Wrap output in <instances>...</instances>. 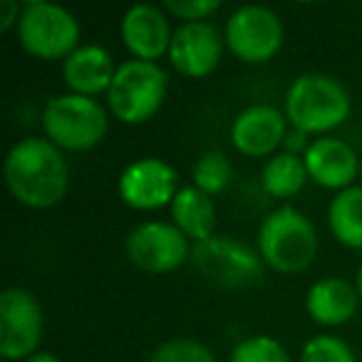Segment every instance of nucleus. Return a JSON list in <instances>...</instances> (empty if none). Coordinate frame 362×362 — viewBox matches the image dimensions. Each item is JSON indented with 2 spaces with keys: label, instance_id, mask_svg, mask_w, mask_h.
<instances>
[{
  "label": "nucleus",
  "instance_id": "7",
  "mask_svg": "<svg viewBox=\"0 0 362 362\" xmlns=\"http://www.w3.org/2000/svg\"><path fill=\"white\" fill-rule=\"evenodd\" d=\"M189 263L204 281L226 291L256 286L266 268L261 253L231 236H211L209 241L194 243Z\"/></svg>",
  "mask_w": 362,
  "mask_h": 362
},
{
  "label": "nucleus",
  "instance_id": "4",
  "mask_svg": "<svg viewBox=\"0 0 362 362\" xmlns=\"http://www.w3.org/2000/svg\"><path fill=\"white\" fill-rule=\"evenodd\" d=\"M110 117L100 100L82 95H55L42 110V132L57 149L90 151L105 139Z\"/></svg>",
  "mask_w": 362,
  "mask_h": 362
},
{
  "label": "nucleus",
  "instance_id": "27",
  "mask_svg": "<svg viewBox=\"0 0 362 362\" xmlns=\"http://www.w3.org/2000/svg\"><path fill=\"white\" fill-rule=\"evenodd\" d=\"M23 362H60V357L52 355V352H47V350H37L35 355H30L28 360H23Z\"/></svg>",
  "mask_w": 362,
  "mask_h": 362
},
{
  "label": "nucleus",
  "instance_id": "8",
  "mask_svg": "<svg viewBox=\"0 0 362 362\" xmlns=\"http://www.w3.org/2000/svg\"><path fill=\"white\" fill-rule=\"evenodd\" d=\"M283 21L266 6H243L231 13L223 30L228 50L246 65H261L283 47Z\"/></svg>",
  "mask_w": 362,
  "mask_h": 362
},
{
  "label": "nucleus",
  "instance_id": "25",
  "mask_svg": "<svg viewBox=\"0 0 362 362\" xmlns=\"http://www.w3.org/2000/svg\"><path fill=\"white\" fill-rule=\"evenodd\" d=\"M164 11L184 23H209L214 13L221 11V0H169Z\"/></svg>",
  "mask_w": 362,
  "mask_h": 362
},
{
  "label": "nucleus",
  "instance_id": "1",
  "mask_svg": "<svg viewBox=\"0 0 362 362\" xmlns=\"http://www.w3.org/2000/svg\"><path fill=\"white\" fill-rule=\"evenodd\" d=\"M6 184L13 199L28 209H52L65 199L70 166L50 139L25 136L6 156Z\"/></svg>",
  "mask_w": 362,
  "mask_h": 362
},
{
  "label": "nucleus",
  "instance_id": "5",
  "mask_svg": "<svg viewBox=\"0 0 362 362\" xmlns=\"http://www.w3.org/2000/svg\"><path fill=\"white\" fill-rule=\"evenodd\" d=\"M169 92V77L159 62L127 60L107 92L110 112L122 124H144L161 110Z\"/></svg>",
  "mask_w": 362,
  "mask_h": 362
},
{
  "label": "nucleus",
  "instance_id": "17",
  "mask_svg": "<svg viewBox=\"0 0 362 362\" xmlns=\"http://www.w3.org/2000/svg\"><path fill=\"white\" fill-rule=\"evenodd\" d=\"M360 305L357 286L347 283L345 278H322L313 283L305 296V310L317 325L337 327L355 317Z\"/></svg>",
  "mask_w": 362,
  "mask_h": 362
},
{
  "label": "nucleus",
  "instance_id": "21",
  "mask_svg": "<svg viewBox=\"0 0 362 362\" xmlns=\"http://www.w3.org/2000/svg\"><path fill=\"white\" fill-rule=\"evenodd\" d=\"M231 161L221 151H204L197 159V164L192 166V187H197L199 192L209 194V197H216L223 189L231 184Z\"/></svg>",
  "mask_w": 362,
  "mask_h": 362
},
{
  "label": "nucleus",
  "instance_id": "29",
  "mask_svg": "<svg viewBox=\"0 0 362 362\" xmlns=\"http://www.w3.org/2000/svg\"><path fill=\"white\" fill-rule=\"evenodd\" d=\"M360 187H362V161H360Z\"/></svg>",
  "mask_w": 362,
  "mask_h": 362
},
{
  "label": "nucleus",
  "instance_id": "11",
  "mask_svg": "<svg viewBox=\"0 0 362 362\" xmlns=\"http://www.w3.org/2000/svg\"><path fill=\"white\" fill-rule=\"evenodd\" d=\"M117 192L122 202L134 211H156L161 206H171L179 194V176L164 159L144 156L132 161L122 171Z\"/></svg>",
  "mask_w": 362,
  "mask_h": 362
},
{
  "label": "nucleus",
  "instance_id": "13",
  "mask_svg": "<svg viewBox=\"0 0 362 362\" xmlns=\"http://www.w3.org/2000/svg\"><path fill=\"white\" fill-rule=\"evenodd\" d=\"M288 136V119L281 110L271 105L246 107L231 124V144L238 154L261 159L278 154Z\"/></svg>",
  "mask_w": 362,
  "mask_h": 362
},
{
  "label": "nucleus",
  "instance_id": "26",
  "mask_svg": "<svg viewBox=\"0 0 362 362\" xmlns=\"http://www.w3.org/2000/svg\"><path fill=\"white\" fill-rule=\"evenodd\" d=\"M21 16H23L21 3H16V0H0V33H8L13 28L18 30Z\"/></svg>",
  "mask_w": 362,
  "mask_h": 362
},
{
  "label": "nucleus",
  "instance_id": "23",
  "mask_svg": "<svg viewBox=\"0 0 362 362\" xmlns=\"http://www.w3.org/2000/svg\"><path fill=\"white\" fill-rule=\"evenodd\" d=\"M149 362H218L204 342L194 337H171L151 352Z\"/></svg>",
  "mask_w": 362,
  "mask_h": 362
},
{
  "label": "nucleus",
  "instance_id": "28",
  "mask_svg": "<svg viewBox=\"0 0 362 362\" xmlns=\"http://www.w3.org/2000/svg\"><path fill=\"white\" fill-rule=\"evenodd\" d=\"M357 293H360V300H362V266L357 271Z\"/></svg>",
  "mask_w": 362,
  "mask_h": 362
},
{
  "label": "nucleus",
  "instance_id": "6",
  "mask_svg": "<svg viewBox=\"0 0 362 362\" xmlns=\"http://www.w3.org/2000/svg\"><path fill=\"white\" fill-rule=\"evenodd\" d=\"M18 42L37 60H67L80 47V23L67 8L33 0L23 6L18 23Z\"/></svg>",
  "mask_w": 362,
  "mask_h": 362
},
{
  "label": "nucleus",
  "instance_id": "3",
  "mask_svg": "<svg viewBox=\"0 0 362 362\" xmlns=\"http://www.w3.org/2000/svg\"><path fill=\"white\" fill-rule=\"evenodd\" d=\"M258 253L278 273H303L317 256V233L305 214L278 206L261 221Z\"/></svg>",
  "mask_w": 362,
  "mask_h": 362
},
{
  "label": "nucleus",
  "instance_id": "9",
  "mask_svg": "<svg viewBox=\"0 0 362 362\" xmlns=\"http://www.w3.org/2000/svg\"><path fill=\"white\" fill-rule=\"evenodd\" d=\"M124 251L134 268L161 276L181 268L192 258V241L174 223L144 221L129 231Z\"/></svg>",
  "mask_w": 362,
  "mask_h": 362
},
{
  "label": "nucleus",
  "instance_id": "24",
  "mask_svg": "<svg viewBox=\"0 0 362 362\" xmlns=\"http://www.w3.org/2000/svg\"><path fill=\"white\" fill-rule=\"evenodd\" d=\"M298 362H357V357L342 337L315 335L303 345Z\"/></svg>",
  "mask_w": 362,
  "mask_h": 362
},
{
  "label": "nucleus",
  "instance_id": "2",
  "mask_svg": "<svg viewBox=\"0 0 362 362\" xmlns=\"http://www.w3.org/2000/svg\"><path fill=\"white\" fill-rule=\"evenodd\" d=\"M352 102L340 80L322 72H305L291 82L283 102V115L303 134H325L350 117Z\"/></svg>",
  "mask_w": 362,
  "mask_h": 362
},
{
  "label": "nucleus",
  "instance_id": "15",
  "mask_svg": "<svg viewBox=\"0 0 362 362\" xmlns=\"http://www.w3.org/2000/svg\"><path fill=\"white\" fill-rule=\"evenodd\" d=\"M119 35L134 60L156 62L161 55H169L174 30L169 28L164 8L139 3L124 13L119 23Z\"/></svg>",
  "mask_w": 362,
  "mask_h": 362
},
{
  "label": "nucleus",
  "instance_id": "14",
  "mask_svg": "<svg viewBox=\"0 0 362 362\" xmlns=\"http://www.w3.org/2000/svg\"><path fill=\"white\" fill-rule=\"evenodd\" d=\"M303 159H305L310 181H315L322 189H332L340 194L355 187L352 181L360 179L362 156H357V151L345 139H337V136L327 134L313 139Z\"/></svg>",
  "mask_w": 362,
  "mask_h": 362
},
{
  "label": "nucleus",
  "instance_id": "20",
  "mask_svg": "<svg viewBox=\"0 0 362 362\" xmlns=\"http://www.w3.org/2000/svg\"><path fill=\"white\" fill-rule=\"evenodd\" d=\"M327 226L337 243L362 251V187H350L335 194L327 209Z\"/></svg>",
  "mask_w": 362,
  "mask_h": 362
},
{
  "label": "nucleus",
  "instance_id": "12",
  "mask_svg": "<svg viewBox=\"0 0 362 362\" xmlns=\"http://www.w3.org/2000/svg\"><path fill=\"white\" fill-rule=\"evenodd\" d=\"M223 42L211 23H181L171 37L169 62L181 77L204 80L221 65Z\"/></svg>",
  "mask_w": 362,
  "mask_h": 362
},
{
  "label": "nucleus",
  "instance_id": "19",
  "mask_svg": "<svg viewBox=\"0 0 362 362\" xmlns=\"http://www.w3.org/2000/svg\"><path fill=\"white\" fill-rule=\"evenodd\" d=\"M310 176L305 169V159L291 151H278L263 164L261 187L273 199H291L303 192Z\"/></svg>",
  "mask_w": 362,
  "mask_h": 362
},
{
  "label": "nucleus",
  "instance_id": "16",
  "mask_svg": "<svg viewBox=\"0 0 362 362\" xmlns=\"http://www.w3.org/2000/svg\"><path fill=\"white\" fill-rule=\"evenodd\" d=\"M117 75V65L112 55L100 45H80L65 62H62V77L72 95L97 97L110 92L112 80Z\"/></svg>",
  "mask_w": 362,
  "mask_h": 362
},
{
  "label": "nucleus",
  "instance_id": "18",
  "mask_svg": "<svg viewBox=\"0 0 362 362\" xmlns=\"http://www.w3.org/2000/svg\"><path fill=\"white\" fill-rule=\"evenodd\" d=\"M171 211V223L179 228L189 241L202 243L209 241L211 236H216V204L214 197L199 192L197 187H181L179 194L174 197L169 206Z\"/></svg>",
  "mask_w": 362,
  "mask_h": 362
},
{
  "label": "nucleus",
  "instance_id": "22",
  "mask_svg": "<svg viewBox=\"0 0 362 362\" xmlns=\"http://www.w3.org/2000/svg\"><path fill=\"white\" fill-rule=\"evenodd\" d=\"M231 362H291V355L276 337L251 335L231 350Z\"/></svg>",
  "mask_w": 362,
  "mask_h": 362
},
{
  "label": "nucleus",
  "instance_id": "10",
  "mask_svg": "<svg viewBox=\"0 0 362 362\" xmlns=\"http://www.w3.org/2000/svg\"><path fill=\"white\" fill-rule=\"evenodd\" d=\"M42 340V308L25 288H8L0 296V357L21 362L35 355Z\"/></svg>",
  "mask_w": 362,
  "mask_h": 362
}]
</instances>
